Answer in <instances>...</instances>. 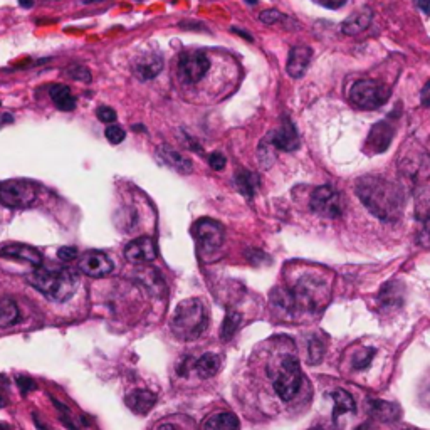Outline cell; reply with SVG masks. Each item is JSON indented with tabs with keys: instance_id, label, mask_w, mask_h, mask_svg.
Masks as SVG:
<instances>
[{
	"instance_id": "1",
	"label": "cell",
	"mask_w": 430,
	"mask_h": 430,
	"mask_svg": "<svg viewBox=\"0 0 430 430\" xmlns=\"http://www.w3.org/2000/svg\"><path fill=\"white\" fill-rule=\"evenodd\" d=\"M362 204L382 222H396L402 215L403 198L392 181L382 177H362L355 185Z\"/></svg>"
},
{
	"instance_id": "2",
	"label": "cell",
	"mask_w": 430,
	"mask_h": 430,
	"mask_svg": "<svg viewBox=\"0 0 430 430\" xmlns=\"http://www.w3.org/2000/svg\"><path fill=\"white\" fill-rule=\"evenodd\" d=\"M29 284L49 299L64 303L76 292L77 276L66 267H37L32 274H29Z\"/></svg>"
},
{
	"instance_id": "3",
	"label": "cell",
	"mask_w": 430,
	"mask_h": 430,
	"mask_svg": "<svg viewBox=\"0 0 430 430\" xmlns=\"http://www.w3.org/2000/svg\"><path fill=\"white\" fill-rule=\"evenodd\" d=\"M209 326V314L204 303L197 297L184 299L172 316V333L179 340H197Z\"/></svg>"
},
{
	"instance_id": "4",
	"label": "cell",
	"mask_w": 430,
	"mask_h": 430,
	"mask_svg": "<svg viewBox=\"0 0 430 430\" xmlns=\"http://www.w3.org/2000/svg\"><path fill=\"white\" fill-rule=\"evenodd\" d=\"M288 292L289 303H291V316H296L299 313L316 311L322 299L328 296V286L316 276H303L295 288L288 289Z\"/></svg>"
},
{
	"instance_id": "5",
	"label": "cell",
	"mask_w": 430,
	"mask_h": 430,
	"mask_svg": "<svg viewBox=\"0 0 430 430\" xmlns=\"http://www.w3.org/2000/svg\"><path fill=\"white\" fill-rule=\"evenodd\" d=\"M390 98V89L375 80H359L351 86L350 101L359 110H376Z\"/></svg>"
},
{
	"instance_id": "6",
	"label": "cell",
	"mask_w": 430,
	"mask_h": 430,
	"mask_svg": "<svg viewBox=\"0 0 430 430\" xmlns=\"http://www.w3.org/2000/svg\"><path fill=\"white\" fill-rule=\"evenodd\" d=\"M301 383H303V371L296 358L286 357L281 363L278 376L274 380V390L281 400L289 402L299 394Z\"/></svg>"
},
{
	"instance_id": "7",
	"label": "cell",
	"mask_w": 430,
	"mask_h": 430,
	"mask_svg": "<svg viewBox=\"0 0 430 430\" xmlns=\"http://www.w3.org/2000/svg\"><path fill=\"white\" fill-rule=\"evenodd\" d=\"M193 235L198 246V252L204 258H210L224 244V229L212 218H200L193 225Z\"/></svg>"
},
{
	"instance_id": "8",
	"label": "cell",
	"mask_w": 430,
	"mask_h": 430,
	"mask_svg": "<svg viewBox=\"0 0 430 430\" xmlns=\"http://www.w3.org/2000/svg\"><path fill=\"white\" fill-rule=\"evenodd\" d=\"M36 200V187L27 180H9L0 185V204L9 209H26Z\"/></svg>"
},
{
	"instance_id": "9",
	"label": "cell",
	"mask_w": 430,
	"mask_h": 430,
	"mask_svg": "<svg viewBox=\"0 0 430 430\" xmlns=\"http://www.w3.org/2000/svg\"><path fill=\"white\" fill-rule=\"evenodd\" d=\"M309 207L313 212L328 218H336L343 214L341 195L329 185H322V187L314 190L311 198H309Z\"/></svg>"
},
{
	"instance_id": "10",
	"label": "cell",
	"mask_w": 430,
	"mask_h": 430,
	"mask_svg": "<svg viewBox=\"0 0 430 430\" xmlns=\"http://www.w3.org/2000/svg\"><path fill=\"white\" fill-rule=\"evenodd\" d=\"M210 69V59L204 51L184 52L179 63L180 77L187 82H198L204 80L207 71Z\"/></svg>"
},
{
	"instance_id": "11",
	"label": "cell",
	"mask_w": 430,
	"mask_h": 430,
	"mask_svg": "<svg viewBox=\"0 0 430 430\" xmlns=\"http://www.w3.org/2000/svg\"><path fill=\"white\" fill-rule=\"evenodd\" d=\"M400 170L413 185H422L430 179V156L425 151L403 156L400 161Z\"/></svg>"
},
{
	"instance_id": "12",
	"label": "cell",
	"mask_w": 430,
	"mask_h": 430,
	"mask_svg": "<svg viewBox=\"0 0 430 430\" xmlns=\"http://www.w3.org/2000/svg\"><path fill=\"white\" fill-rule=\"evenodd\" d=\"M80 269L89 278H105L113 271V262L101 251H88L81 255Z\"/></svg>"
},
{
	"instance_id": "13",
	"label": "cell",
	"mask_w": 430,
	"mask_h": 430,
	"mask_svg": "<svg viewBox=\"0 0 430 430\" xmlns=\"http://www.w3.org/2000/svg\"><path fill=\"white\" fill-rule=\"evenodd\" d=\"M125 258L131 264H147L156 259V246L151 237H138L125 247Z\"/></svg>"
},
{
	"instance_id": "14",
	"label": "cell",
	"mask_w": 430,
	"mask_h": 430,
	"mask_svg": "<svg viewBox=\"0 0 430 430\" xmlns=\"http://www.w3.org/2000/svg\"><path fill=\"white\" fill-rule=\"evenodd\" d=\"M395 130L390 123L387 121H380L373 125V128L370 130L366 138V148L371 153H383L388 150V147L392 144V140H394Z\"/></svg>"
},
{
	"instance_id": "15",
	"label": "cell",
	"mask_w": 430,
	"mask_h": 430,
	"mask_svg": "<svg viewBox=\"0 0 430 430\" xmlns=\"http://www.w3.org/2000/svg\"><path fill=\"white\" fill-rule=\"evenodd\" d=\"M271 143L281 151H295L301 144L296 128L289 119H284L281 126L276 128L274 133L271 135Z\"/></svg>"
},
{
	"instance_id": "16",
	"label": "cell",
	"mask_w": 430,
	"mask_h": 430,
	"mask_svg": "<svg viewBox=\"0 0 430 430\" xmlns=\"http://www.w3.org/2000/svg\"><path fill=\"white\" fill-rule=\"evenodd\" d=\"M0 255L7 259L20 260V262H29L32 266L39 267L43 264V255L34 247L26 246V244H9V246L0 249Z\"/></svg>"
},
{
	"instance_id": "17",
	"label": "cell",
	"mask_w": 430,
	"mask_h": 430,
	"mask_svg": "<svg viewBox=\"0 0 430 430\" xmlns=\"http://www.w3.org/2000/svg\"><path fill=\"white\" fill-rule=\"evenodd\" d=\"M313 51L311 47L308 45H296V47L291 49L288 57V64H286V71L291 77H301L308 69L309 61H311Z\"/></svg>"
},
{
	"instance_id": "18",
	"label": "cell",
	"mask_w": 430,
	"mask_h": 430,
	"mask_svg": "<svg viewBox=\"0 0 430 430\" xmlns=\"http://www.w3.org/2000/svg\"><path fill=\"white\" fill-rule=\"evenodd\" d=\"M156 155H158L161 163L170 167L172 170H175L179 173H192V168H193L192 161H190L187 156L181 155V153L173 150V148L168 147V144L160 147L158 150H156Z\"/></svg>"
},
{
	"instance_id": "19",
	"label": "cell",
	"mask_w": 430,
	"mask_h": 430,
	"mask_svg": "<svg viewBox=\"0 0 430 430\" xmlns=\"http://www.w3.org/2000/svg\"><path fill=\"white\" fill-rule=\"evenodd\" d=\"M161 69H163V59L158 54L153 52L143 54L135 63V74L140 80H153V77L158 76Z\"/></svg>"
},
{
	"instance_id": "20",
	"label": "cell",
	"mask_w": 430,
	"mask_h": 430,
	"mask_svg": "<svg viewBox=\"0 0 430 430\" xmlns=\"http://www.w3.org/2000/svg\"><path fill=\"white\" fill-rule=\"evenodd\" d=\"M371 17H373V12L370 7H362V9L351 14L345 22L341 24L343 34L346 36H357L362 34L363 31H366L371 24Z\"/></svg>"
},
{
	"instance_id": "21",
	"label": "cell",
	"mask_w": 430,
	"mask_h": 430,
	"mask_svg": "<svg viewBox=\"0 0 430 430\" xmlns=\"http://www.w3.org/2000/svg\"><path fill=\"white\" fill-rule=\"evenodd\" d=\"M125 402L131 412H135L136 415H147L148 412L155 407L156 403V395L150 390H135L131 394L126 395Z\"/></svg>"
},
{
	"instance_id": "22",
	"label": "cell",
	"mask_w": 430,
	"mask_h": 430,
	"mask_svg": "<svg viewBox=\"0 0 430 430\" xmlns=\"http://www.w3.org/2000/svg\"><path fill=\"white\" fill-rule=\"evenodd\" d=\"M329 399H332L333 403H334V407H333V420L334 422L340 419V415H345V413L357 410V405H355L353 396H351L348 392L341 390V388H338V390L332 392V394H329Z\"/></svg>"
},
{
	"instance_id": "23",
	"label": "cell",
	"mask_w": 430,
	"mask_h": 430,
	"mask_svg": "<svg viewBox=\"0 0 430 430\" xmlns=\"http://www.w3.org/2000/svg\"><path fill=\"white\" fill-rule=\"evenodd\" d=\"M368 410H370V415L383 422H394L400 415V408L395 403L383 402V400H371V402H368Z\"/></svg>"
},
{
	"instance_id": "24",
	"label": "cell",
	"mask_w": 430,
	"mask_h": 430,
	"mask_svg": "<svg viewBox=\"0 0 430 430\" xmlns=\"http://www.w3.org/2000/svg\"><path fill=\"white\" fill-rule=\"evenodd\" d=\"M204 430H239V419L234 413H215L204 422Z\"/></svg>"
},
{
	"instance_id": "25",
	"label": "cell",
	"mask_w": 430,
	"mask_h": 430,
	"mask_svg": "<svg viewBox=\"0 0 430 430\" xmlns=\"http://www.w3.org/2000/svg\"><path fill=\"white\" fill-rule=\"evenodd\" d=\"M49 94H51L54 105L59 108L61 111H73L74 108H76V99H74L68 86L54 84L52 88L49 89Z\"/></svg>"
},
{
	"instance_id": "26",
	"label": "cell",
	"mask_w": 430,
	"mask_h": 430,
	"mask_svg": "<svg viewBox=\"0 0 430 430\" xmlns=\"http://www.w3.org/2000/svg\"><path fill=\"white\" fill-rule=\"evenodd\" d=\"M218 368H221V358L214 353L202 355L195 362V365H193V370H195V373L200 378H210V376L217 373Z\"/></svg>"
},
{
	"instance_id": "27",
	"label": "cell",
	"mask_w": 430,
	"mask_h": 430,
	"mask_svg": "<svg viewBox=\"0 0 430 430\" xmlns=\"http://www.w3.org/2000/svg\"><path fill=\"white\" fill-rule=\"evenodd\" d=\"M19 318L20 313L14 299H10V297L0 299V326H2V328L15 325V322L19 321Z\"/></svg>"
},
{
	"instance_id": "28",
	"label": "cell",
	"mask_w": 430,
	"mask_h": 430,
	"mask_svg": "<svg viewBox=\"0 0 430 430\" xmlns=\"http://www.w3.org/2000/svg\"><path fill=\"white\" fill-rule=\"evenodd\" d=\"M241 321H242L241 313L234 311V309H227L224 322H222L221 326V340L224 341L232 340L235 332H237L239 326H241Z\"/></svg>"
},
{
	"instance_id": "29",
	"label": "cell",
	"mask_w": 430,
	"mask_h": 430,
	"mask_svg": "<svg viewBox=\"0 0 430 430\" xmlns=\"http://www.w3.org/2000/svg\"><path fill=\"white\" fill-rule=\"evenodd\" d=\"M235 187H237L239 192L242 193L244 197H254L255 188H258V177L251 172H239L235 175Z\"/></svg>"
},
{
	"instance_id": "30",
	"label": "cell",
	"mask_w": 430,
	"mask_h": 430,
	"mask_svg": "<svg viewBox=\"0 0 430 430\" xmlns=\"http://www.w3.org/2000/svg\"><path fill=\"white\" fill-rule=\"evenodd\" d=\"M380 301H382V304L385 306V308H396V306H400V303H402V289H400L395 281L388 283L387 286L382 289Z\"/></svg>"
},
{
	"instance_id": "31",
	"label": "cell",
	"mask_w": 430,
	"mask_h": 430,
	"mask_svg": "<svg viewBox=\"0 0 430 430\" xmlns=\"http://www.w3.org/2000/svg\"><path fill=\"white\" fill-rule=\"evenodd\" d=\"M140 279H142V283L144 284V286L150 289L151 292H155V295H160V292L163 291V288H165L163 279H161V276L155 271V269H151V267L144 269V271L140 272Z\"/></svg>"
},
{
	"instance_id": "32",
	"label": "cell",
	"mask_w": 430,
	"mask_h": 430,
	"mask_svg": "<svg viewBox=\"0 0 430 430\" xmlns=\"http://www.w3.org/2000/svg\"><path fill=\"white\" fill-rule=\"evenodd\" d=\"M417 217L422 221L430 217V187H424L417 195Z\"/></svg>"
},
{
	"instance_id": "33",
	"label": "cell",
	"mask_w": 430,
	"mask_h": 430,
	"mask_svg": "<svg viewBox=\"0 0 430 430\" xmlns=\"http://www.w3.org/2000/svg\"><path fill=\"white\" fill-rule=\"evenodd\" d=\"M274 150L276 148L272 147V143H267V140H264V142L259 144V163L260 167H264L266 170L271 168V165L276 161Z\"/></svg>"
},
{
	"instance_id": "34",
	"label": "cell",
	"mask_w": 430,
	"mask_h": 430,
	"mask_svg": "<svg viewBox=\"0 0 430 430\" xmlns=\"http://www.w3.org/2000/svg\"><path fill=\"white\" fill-rule=\"evenodd\" d=\"M309 362L313 363V365H316V363L321 362L322 355H325V343H322L318 336H313L311 340H309Z\"/></svg>"
},
{
	"instance_id": "35",
	"label": "cell",
	"mask_w": 430,
	"mask_h": 430,
	"mask_svg": "<svg viewBox=\"0 0 430 430\" xmlns=\"http://www.w3.org/2000/svg\"><path fill=\"white\" fill-rule=\"evenodd\" d=\"M105 136H106L108 142H110V143L118 144V143H121L123 140H125V130H123L121 126L111 125V126L106 128Z\"/></svg>"
},
{
	"instance_id": "36",
	"label": "cell",
	"mask_w": 430,
	"mask_h": 430,
	"mask_svg": "<svg viewBox=\"0 0 430 430\" xmlns=\"http://www.w3.org/2000/svg\"><path fill=\"white\" fill-rule=\"evenodd\" d=\"M68 74L69 77H73V80L76 81H84V82H89L91 81V73L88 68H84V66H73V68L68 69Z\"/></svg>"
},
{
	"instance_id": "37",
	"label": "cell",
	"mask_w": 430,
	"mask_h": 430,
	"mask_svg": "<svg viewBox=\"0 0 430 430\" xmlns=\"http://www.w3.org/2000/svg\"><path fill=\"white\" fill-rule=\"evenodd\" d=\"M51 400H52V403L56 405V408H57V410L61 412V420H63V424H64V425H68V427L71 429V430H76V425L73 424L71 410H69V408L66 407V405H63L61 402H57V400L54 399V396H51Z\"/></svg>"
},
{
	"instance_id": "38",
	"label": "cell",
	"mask_w": 430,
	"mask_h": 430,
	"mask_svg": "<svg viewBox=\"0 0 430 430\" xmlns=\"http://www.w3.org/2000/svg\"><path fill=\"white\" fill-rule=\"evenodd\" d=\"M373 357H375V350H363L362 353L355 358V368H357V370H365V368L370 366Z\"/></svg>"
},
{
	"instance_id": "39",
	"label": "cell",
	"mask_w": 430,
	"mask_h": 430,
	"mask_svg": "<svg viewBox=\"0 0 430 430\" xmlns=\"http://www.w3.org/2000/svg\"><path fill=\"white\" fill-rule=\"evenodd\" d=\"M96 117H98L99 121L110 125V123L117 121V111H114L113 108H110V106H99L96 110Z\"/></svg>"
},
{
	"instance_id": "40",
	"label": "cell",
	"mask_w": 430,
	"mask_h": 430,
	"mask_svg": "<svg viewBox=\"0 0 430 430\" xmlns=\"http://www.w3.org/2000/svg\"><path fill=\"white\" fill-rule=\"evenodd\" d=\"M259 19H260V22L267 24V26H272V24H276V22H281V20H283V19H284V15H283V14H281V12H278V10H276V9H269V10H264V12H260Z\"/></svg>"
},
{
	"instance_id": "41",
	"label": "cell",
	"mask_w": 430,
	"mask_h": 430,
	"mask_svg": "<svg viewBox=\"0 0 430 430\" xmlns=\"http://www.w3.org/2000/svg\"><path fill=\"white\" fill-rule=\"evenodd\" d=\"M419 242L422 246L430 247V217L422 221V229L419 232Z\"/></svg>"
},
{
	"instance_id": "42",
	"label": "cell",
	"mask_w": 430,
	"mask_h": 430,
	"mask_svg": "<svg viewBox=\"0 0 430 430\" xmlns=\"http://www.w3.org/2000/svg\"><path fill=\"white\" fill-rule=\"evenodd\" d=\"M225 163H227V160L222 153L214 151L212 155H209V165L214 168V170H217V172L222 170V168L225 167Z\"/></svg>"
},
{
	"instance_id": "43",
	"label": "cell",
	"mask_w": 430,
	"mask_h": 430,
	"mask_svg": "<svg viewBox=\"0 0 430 430\" xmlns=\"http://www.w3.org/2000/svg\"><path fill=\"white\" fill-rule=\"evenodd\" d=\"M57 258L64 260V262H71V260L77 258V251L74 249V247H61V249L57 251Z\"/></svg>"
},
{
	"instance_id": "44",
	"label": "cell",
	"mask_w": 430,
	"mask_h": 430,
	"mask_svg": "<svg viewBox=\"0 0 430 430\" xmlns=\"http://www.w3.org/2000/svg\"><path fill=\"white\" fill-rule=\"evenodd\" d=\"M17 385H19L20 390H22V394H27V392L34 390L36 382L32 378H29V376H19Z\"/></svg>"
},
{
	"instance_id": "45",
	"label": "cell",
	"mask_w": 430,
	"mask_h": 430,
	"mask_svg": "<svg viewBox=\"0 0 430 430\" xmlns=\"http://www.w3.org/2000/svg\"><path fill=\"white\" fill-rule=\"evenodd\" d=\"M420 101H422V106H425V108L430 106V81L424 86V88H422Z\"/></svg>"
},
{
	"instance_id": "46",
	"label": "cell",
	"mask_w": 430,
	"mask_h": 430,
	"mask_svg": "<svg viewBox=\"0 0 430 430\" xmlns=\"http://www.w3.org/2000/svg\"><path fill=\"white\" fill-rule=\"evenodd\" d=\"M318 2H320L321 6L328 7V9H340L346 0H318Z\"/></svg>"
},
{
	"instance_id": "47",
	"label": "cell",
	"mask_w": 430,
	"mask_h": 430,
	"mask_svg": "<svg viewBox=\"0 0 430 430\" xmlns=\"http://www.w3.org/2000/svg\"><path fill=\"white\" fill-rule=\"evenodd\" d=\"M413 2H415V6L419 7V10L430 15V0H413Z\"/></svg>"
},
{
	"instance_id": "48",
	"label": "cell",
	"mask_w": 430,
	"mask_h": 430,
	"mask_svg": "<svg viewBox=\"0 0 430 430\" xmlns=\"http://www.w3.org/2000/svg\"><path fill=\"white\" fill-rule=\"evenodd\" d=\"M19 3L22 7H27V9H29V7L34 6V0H19Z\"/></svg>"
},
{
	"instance_id": "49",
	"label": "cell",
	"mask_w": 430,
	"mask_h": 430,
	"mask_svg": "<svg viewBox=\"0 0 430 430\" xmlns=\"http://www.w3.org/2000/svg\"><path fill=\"white\" fill-rule=\"evenodd\" d=\"M158 430H179V429H177L175 425H172V424H165V425H161Z\"/></svg>"
},
{
	"instance_id": "50",
	"label": "cell",
	"mask_w": 430,
	"mask_h": 430,
	"mask_svg": "<svg viewBox=\"0 0 430 430\" xmlns=\"http://www.w3.org/2000/svg\"><path fill=\"white\" fill-rule=\"evenodd\" d=\"M355 430H370V425H368V424H362L358 429H355Z\"/></svg>"
},
{
	"instance_id": "51",
	"label": "cell",
	"mask_w": 430,
	"mask_h": 430,
	"mask_svg": "<svg viewBox=\"0 0 430 430\" xmlns=\"http://www.w3.org/2000/svg\"><path fill=\"white\" fill-rule=\"evenodd\" d=\"M6 407V399H3L2 395H0V408H3Z\"/></svg>"
},
{
	"instance_id": "52",
	"label": "cell",
	"mask_w": 430,
	"mask_h": 430,
	"mask_svg": "<svg viewBox=\"0 0 430 430\" xmlns=\"http://www.w3.org/2000/svg\"><path fill=\"white\" fill-rule=\"evenodd\" d=\"M0 430H10V427H7L6 424H0Z\"/></svg>"
},
{
	"instance_id": "53",
	"label": "cell",
	"mask_w": 430,
	"mask_h": 430,
	"mask_svg": "<svg viewBox=\"0 0 430 430\" xmlns=\"http://www.w3.org/2000/svg\"><path fill=\"white\" fill-rule=\"evenodd\" d=\"M311 430H325V429H321V427H314V429H311Z\"/></svg>"
}]
</instances>
